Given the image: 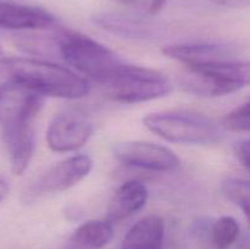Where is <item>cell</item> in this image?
Returning <instances> with one entry per match:
<instances>
[{
    "label": "cell",
    "instance_id": "11",
    "mask_svg": "<svg viewBox=\"0 0 250 249\" xmlns=\"http://www.w3.org/2000/svg\"><path fill=\"white\" fill-rule=\"evenodd\" d=\"M149 193L141 181H127L120 186L110 200L107 221L119 222L138 212L148 202Z\"/></svg>",
    "mask_w": 250,
    "mask_h": 249
},
{
    "label": "cell",
    "instance_id": "8",
    "mask_svg": "<svg viewBox=\"0 0 250 249\" xmlns=\"http://www.w3.org/2000/svg\"><path fill=\"white\" fill-rule=\"evenodd\" d=\"M115 158L122 165L156 172H172L181 160L171 149L144 141L125 142L115 148Z\"/></svg>",
    "mask_w": 250,
    "mask_h": 249
},
{
    "label": "cell",
    "instance_id": "20",
    "mask_svg": "<svg viewBox=\"0 0 250 249\" xmlns=\"http://www.w3.org/2000/svg\"><path fill=\"white\" fill-rule=\"evenodd\" d=\"M210 1L229 9H244L250 6V0H210Z\"/></svg>",
    "mask_w": 250,
    "mask_h": 249
},
{
    "label": "cell",
    "instance_id": "7",
    "mask_svg": "<svg viewBox=\"0 0 250 249\" xmlns=\"http://www.w3.org/2000/svg\"><path fill=\"white\" fill-rule=\"evenodd\" d=\"M93 168V160L88 155H73L50 166L28 187L27 200L51 193L63 192L87 177Z\"/></svg>",
    "mask_w": 250,
    "mask_h": 249
},
{
    "label": "cell",
    "instance_id": "14",
    "mask_svg": "<svg viewBox=\"0 0 250 249\" xmlns=\"http://www.w3.org/2000/svg\"><path fill=\"white\" fill-rule=\"evenodd\" d=\"M164 234L165 227L160 217H143L127 232L121 249H163Z\"/></svg>",
    "mask_w": 250,
    "mask_h": 249
},
{
    "label": "cell",
    "instance_id": "17",
    "mask_svg": "<svg viewBox=\"0 0 250 249\" xmlns=\"http://www.w3.org/2000/svg\"><path fill=\"white\" fill-rule=\"evenodd\" d=\"M222 194L236 204L246 215L250 225V181L227 178L221 185Z\"/></svg>",
    "mask_w": 250,
    "mask_h": 249
},
{
    "label": "cell",
    "instance_id": "10",
    "mask_svg": "<svg viewBox=\"0 0 250 249\" xmlns=\"http://www.w3.org/2000/svg\"><path fill=\"white\" fill-rule=\"evenodd\" d=\"M58 20L43 7L0 1V27L14 31H42L56 26Z\"/></svg>",
    "mask_w": 250,
    "mask_h": 249
},
{
    "label": "cell",
    "instance_id": "5",
    "mask_svg": "<svg viewBox=\"0 0 250 249\" xmlns=\"http://www.w3.org/2000/svg\"><path fill=\"white\" fill-rule=\"evenodd\" d=\"M187 70L183 87L203 97H222L250 85V61L225 58Z\"/></svg>",
    "mask_w": 250,
    "mask_h": 249
},
{
    "label": "cell",
    "instance_id": "13",
    "mask_svg": "<svg viewBox=\"0 0 250 249\" xmlns=\"http://www.w3.org/2000/svg\"><path fill=\"white\" fill-rule=\"evenodd\" d=\"M163 54L183 63L186 67H194L209 61L229 58V53L224 46L211 43H183L167 45L163 49Z\"/></svg>",
    "mask_w": 250,
    "mask_h": 249
},
{
    "label": "cell",
    "instance_id": "12",
    "mask_svg": "<svg viewBox=\"0 0 250 249\" xmlns=\"http://www.w3.org/2000/svg\"><path fill=\"white\" fill-rule=\"evenodd\" d=\"M95 22L104 29L124 38L149 39L154 38L156 34L155 27L150 22L133 15L107 12L98 15Z\"/></svg>",
    "mask_w": 250,
    "mask_h": 249
},
{
    "label": "cell",
    "instance_id": "2",
    "mask_svg": "<svg viewBox=\"0 0 250 249\" xmlns=\"http://www.w3.org/2000/svg\"><path fill=\"white\" fill-rule=\"evenodd\" d=\"M10 81L20 83L43 97L81 99L90 85L70 68L32 58H6L0 61Z\"/></svg>",
    "mask_w": 250,
    "mask_h": 249
},
{
    "label": "cell",
    "instance_id": "18",
    "mask_svg": "<svg viewBox=\"0 0 250 249\" xmlns=\"http://www.w3.org/2000/svg\"><path fill=\"white\" fill-rule=\"evenodd\" d=\"M221 126L231 132H250V98L241 106L229 112L221 120Z\"/></svg>",
    "mask_w": 250,
    "mask_h": 249
},
{
    "label": "cell",
    "instance_id": "15",
    "mask_svg": "<svg viewBox=\"0 0 250 249\" xmlns=\"http://www.w3.org/2000/svg\"><path fill=\"white\" fill-rule=\"evenodd\" d=\"M114 229L107 220H93L81 225L71 236L65 249H100L110 243Z\"/></svg>",
    "mask_w": 250,
    "mask_h": 249
},
{
    "label": "cell",
    "instance_id": "21",
    "mask_svg": "<svg viewBox=\"0 0 250 249\" xmlns=\"http://www.w3.org/2000/svg\"><path fill=\"white\" fill-rule=\"evenodd\" d=\"M10 192V183L6 180V177L0 175V204H1L2 200L7 197Z\"/></svg>",
    "mask_w": 250,
    "mask_h": 249
},
{
    "label": "cell",
    "instance_id": "1",
    "mask_svg": "<svg viewBox=\"0 0 250 249\" xmlns=\"http://www.w3.org/2000/svg\"><path fill=\"white\" fill-rule=\"evenodd\" d=\"M43 104V95L14 81L0 87V127L15 175H22L31 163L34 124Z\"/></svg>",
    "mask_w": 250,
    "mask_h": 249
},
{
    "label": "cell",
    "instance_id": "3",
    "mask_svg": "<svg viewBox=\"0 0 250 249\" xmlns=\"http://www.w3.org/2000/svg\"><path fill=\"white\" fill-rule=\"evenodd\" d=\"M58 51L68 65L100 85H104L125 63L102 43L76 32L59 34Z\"/></svg>",
    "mask_w": 250,
    "mask_h": 249
},
{
    "label": "cell",
    "instance_id": "19",
    "mask_svg": "<svg viewBox=\"0 0 250 249\" xmlns=\"http://www.w3.org/2000/svg\"><path fill=\"white\" fill-rule=\"evenodd\" d=\"M234 153L239 163L250 172V138L238 142L234 145Z\"/></svg>",
    "mask_w": 250,
    "mask_h": 249
},
{
    "label": "cell",
    "instance_id": "9",
    "mask_svg": "<svg viewBox=\"0 0 250 249\" xmlns=\"http://www.w3.org/2000/svg\"><path fill=\"white\" fill-rule=\"evenodd\" d=\"M92 133L93 124L85 114L66 110L51 120L46 131V143L53 151H73L84 145Z\"/></svg>",
    "mask_w": 250,
    "mask_h": 249
},
{
    "label": "cell",
    "instance_id": "4",
    "mask_svg": "<svg viewBox=\"0 0 250 249\" xmlns=\"http://www.w3.org/2000/svg\"><path fill=\"white\" fill-rule=\"evenodd\" d=\"M143 122L149 131L172 143L209 145L224 139L222 126L210 117L194 112H155L144 117Z\"/></svg>",
    "mask_w": 250,
    "mask_h": 249
},
{
    "label": "cell",
    "instance_id": "22",
    "mask_svg": "<svg viewBox=\"0 0 250 249\" xmlns=\"http://www.w3.org/2000/svg\"><path fill=\"white\" fill-rule=\"evenodd\" d=\"M0 1H7V0H0Z\"/></svg>",
    "mask_w": 250,
    "mask_h": 249
},
{
    "label": "cell",
    "instance_id": "16",
    "mask_svg": "<svg viewBox=\"0 0 250 249\" xmlns=\"http://www.w3.org/2000/svg\"><path fill=\"white\" fill-rule=\"evenodd\" d=\"M239 224L231 216L220 217L210 231V243L212 249H229L239 237Z\"/></svg>",
    "mask_w": 250,
    "mask_h": 249
},
{
    "label": "cell",
    "instance_id": "6",
    "mask_svg": "<svg viewBox=\"0 0 250 249\" xmlns=\"http://www.w3.org/2000/svg\"><path fill=\"white\" fill-rule=\"evenodd\" d=\"M103 87L112 100L124 104L159 99L171 92V83L165 75L126 62Z\"/></svg>",
    "mask_w": 250,
    "mask_h": 249
},
{
    "label": "cell",
    "instance_id": "23",
    "mask_svg": "<svg viewBox=\"0 0 250 249\" xmlns=\"http://www.w3.org/2000/svg\"><path fill=\"white\" fill-rule=\"evenodd\" d=\"M0 54H1V46H0Z\"/></svg>",
    "mask_w": 250,
    "mask_h": 249
}]
</instances>
